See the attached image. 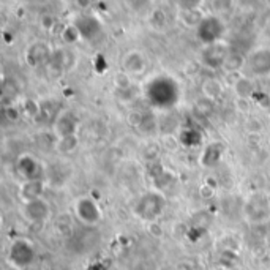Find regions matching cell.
<instances>
[{"label":"cell","mask_w":270,"mask_h":270,"mask_svg":"<svg viewBox=\"0 0 270 270\" xmlns=\"http://www.w3.org/2000/svg\"><path fill=\"white\" fill-rule=\"evenodd\" d=\"M26 270H43L41 267H35V265H32V267H29V268H26Z\"/></svg>","instance_id":"cell-10"},{"label":"cell","mask_w":270,"mask_h":270,"mask_svg":"<svg viewBox=\"0 0 270 270\" xmlns=\"http://www.w3.org/2000/svg\"><path fill=\"white\" fill-rule=\"evenodd\" d=\"M35 259V251L30 242L27 240H15L10 246L8 261L18 270H26L32 267Z\"/></svg>","instance_id":"cell-1"},{"label":"cell","mask_w":270,"mask_h":270,"mask_svg":"<svg viewBox=\"0 0 270 270\" xmlns=\"http://www.w3.org/2000/svg\"><path fill=\"white\" fill-rule=\"evenodd\" d=\"M232 89H234L236 95H237L240 100H248V98L253 97V93H254V84H253V81H251L250 78H246V76L239 78V79L232 84Z\"/></svg>","instance_id":"cell-8"},{"label":"cell","mask_w":270,"mask_h":270,"mask_svg":"<svg viewBox=\"0 0 270 270\" xmlns=\"http://www.w3.org/2000/svg\"><path fill=\"white\" fill-rule=\"evenodd\" d=\"M201 92L207 100H220L223 97V93H225V86H223V82L220 79L207 78L202 82Z\"/></svg>","instance_id":"cell-6"},{"label":"cell","mask_w":270,"mask_h":270,"mask_svg":"<svg viewBox=\"0 0 270 270\" xmlns=\"http://www.w3.org/2000/svg\"><path fill=\"white\" fill-rule=\"evenodd\" d=\"M21 212L24 220H27L32 225H40V223H44L51 217V206L43 196L29 202H22Z\"/></svg>","instance_id":"cell-3"},{"label":"cell","mask_w":270,"mask_h":270,"mask_svg":"<svg viewBox=\"0 0 270 270\" xmlns=\"http://www.w3.org/2000/svg\"><path fill=\"white\" fill-rule=\"evenodd\" d=\"M43 193H44V183L40 179L26 180L19 188V197L22 202H29L33 201V199L43 197Z\"/></svg>","instance_id":"cell-4"},{"label":"cell","mask_w":270,"mask_h":270,"mask_svg":"<svg viewBox=\"0 0 270 270\" xmlns=\"http://www.w3.org/2000/svg\"><path fill=\"white\" fill-rule=\"evenodd\" d=\"M55 131L58 133V139L73 138L76 131V117L70 111L62 112L55 122Z\"/></svg>","instance_id":"cell-5"},{"label":"cell","mask_w":270,"mask_h":270,"mask_svg":"<svg viewBox=\"0 0 270 270\" xmlns=\"http://www.w3.org/2000/svg\"><path fill=\"white\" fill-rule=\"evenodd\" d=\"M75 214L79 221H82L87 226H97L103 218V212L97 201H93L92 197L84 196L76 199L75 202Z\"/></svg>","instance_id":"cell-2"},{"label":"cell","mask_w":270,"mask_h":270,"mask_svg":"<svg viewBox=\"0 0 270 270\" xmlns=\"http://www.w3.org/2000/svg\"><path fill=\"white\" fill-rule=\"evenodd\" d=\"M243 58L239 55V54H228V57L225 58V62H223V70L228 73H237L239 70L243 66Z\"/></svg>","instance_id":"cell-9"},{"label":"cell","mask_w":270,"mask_h":270,"mask_svg":"<svg viewBox=\"0 0 270 270\" xmlns=\"http://www.w3.org/2000/svg\"><path fill=\"white\" fill-rule=\"evenodd\" d=\"M123 68L126 75H141L146 68V60L141 52H128L123 58Z\"/></svg>","instance_id":"cell-7"}]
</instances>
